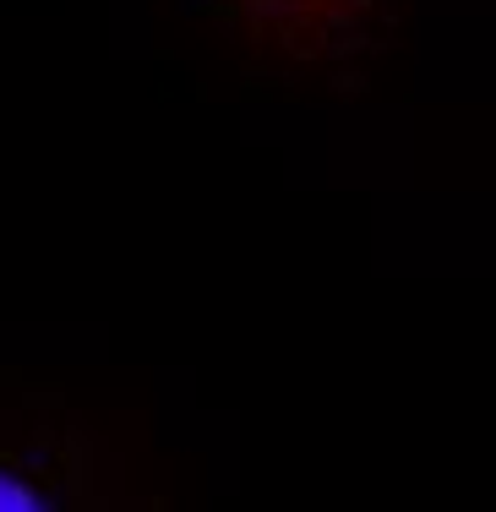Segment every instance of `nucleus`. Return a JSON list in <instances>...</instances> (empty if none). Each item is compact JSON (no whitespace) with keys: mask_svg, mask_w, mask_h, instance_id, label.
<instances>
[{"mask_svg":"<svg viewBox=\"0 0 496 512\" xmlns=\"http://www.w3.org/2000/svg\"><path fill=\"white\" fill-rule=\"evenodd\" d=\"M235 6L257 22L262 39L300 55H317L360 28L371 0H235Z\"/></svg>","mask_w":496,"mask_h":512,"instance_id":"obj_1","label":"nucleus"},{"mask_svg":"<svg viewBox=\"0 0 496 512\" xmlns=\"http://www.w3.org/2000/svg\"><path fill=\"white\" fill-rule=\"evenodd\" d=\"M39 507H44V496L33 491L22 474L0 469V512H39Z\"/></svg>","mask_w":496,"mask_h":512,"instance_id":"obj_2","label":"nucleus"}]
</instances>
